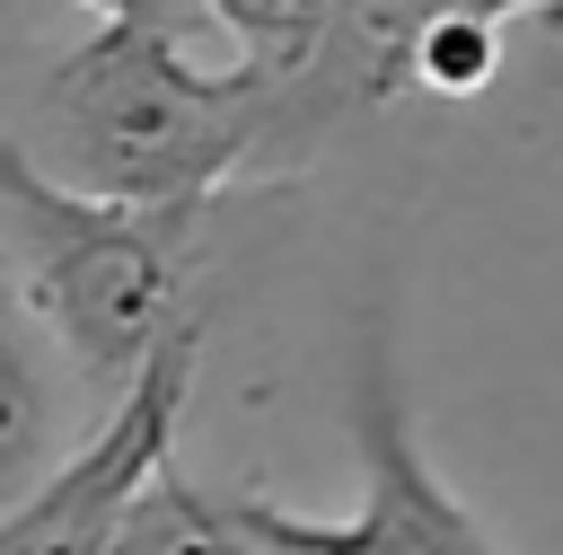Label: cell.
<instances>
[{"label":"cell","instance_id":"cell-1","mask_svg":"<svg viewBox=\"0 0 563 555\" xmlns=\"http://www.w3.org/2000/svg\"><path fill=\"white\" fill-rule=\"evenodd\" d=\"M9 150L106 203H211L238 176H273V70L97 18L18 88Z\"/></svg>","mask_w":563,"mask_h":555},{"label":"cell","instance_id":"cell-2","mask_svg":"<svg viewBox=\"0 0 563 555\" xmlns=\"http://www.w3.org/2000/svg\"><path fill=\"white\" fill-rule=\"evenodd\" d=\"M0 238L26 326L106 405L176 335H202L211 203H106L0 141Z\"/></svg>","mask_w":563,"mask_h":555},{"label":"cell","instance_id":"cell-3","mask_svg":"<svg viewBox=\"0 0 563 555\" xmlns=\"http://www.w3.org/2000/svg\"><path fill=\"white\" fill-rule=\"evenodd\" d=\"M343 440L361 458L352 511H282L273 493H229L246 537L264 555H510L431 467L413 388H405V344H396V300L378 291L352 326L343 352Z\"/></svg>","mask_w":563,"mask_h":555},{"label":"cell","instance_id":"cell-4","mask_svg":"<svg viewBox=\"0 0 563 555\" xmlns=\"http://www.w3.org/2000/svg\"><path fill=\"white\" fill-rule=\"evenodd\" d=\"M194 370H202V335H176L106 414L97 432L44 467L35 485L9 493L0 511V555H114L123 529L141 520V502L158 493V476L176 467V432L194 405Z\"/></svg>","mask_w":563,"mask_h":555},{"label":"cell","instance_id":"cell-5","mask_svg":"<svg viewBox=\"0 0 563 555\" xmlns=\"http://www.w3.org/2000/svg\"><path fill=\"white\" fill-rule=\"evenodd\" d=\"M563 0H343L299 70H273V176L308 167L343 123L413 97V62L440 26H510Z\"/></svg>","mask_w":563,"mask_h":555},{"label":"cell","instance_id":"cell-6","mask_svg":"<svg viewBox=\"0 0 563 555\" xmlns=\"http://www.w3.org/2000/svg\"><path fill=\"white\" fill-rule=\"evenodd\" d=\"M114 555H264V546L246 537V520L229 511V493H202L185 467H167Z\"/></svg>","mask_w":563,"mask_h":555},{"label":"cell","instance_id":"cell-7","mask_svg":"<svg viewBox=\"0 0 563 555\" xmlns=\"http://www.w3.org/2000/svg\"><path fill=\"white\" fill-rule=\"evenodd\" d=\"M202 9L220 18V44H229L238 62H255V70H299V62L325 44V26H334L343 0H202Z\"/></svg>","mask_w":563,"mask_h":555},{"label":"cell","instance_id":"cell-8","mask_svg":"<svg viewBox=\"0 0 563 555\" xmlns=\"http://www.w3.org/2000/svg\"><path fill=\"white\" fill-rule=\"evenodd\" d=\"M70 9H88V18H106V26H158V35H194V44H211V35H220V18H211L202 0H70Z\"/></svg>","mask_w":563,"mask_h":555}]
</instances>
